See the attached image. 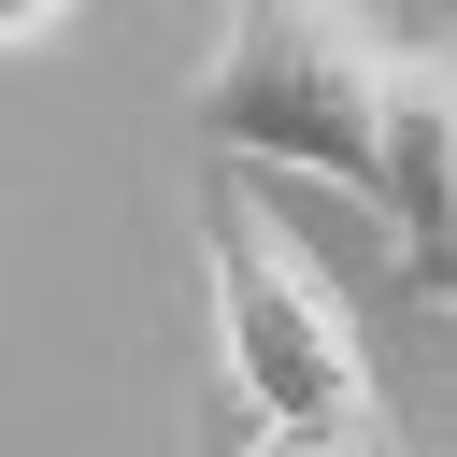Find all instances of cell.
Returning a JSON list of instances; mask_svg holds the SVG:
<instances>
[{"label":"cell","instance_id":"obj_1","mask_svg":"<svg viewBox=\"0 0 457 457\" xmlns=\"http://www.w3.org/2000/svg\"><path fill=\"white\" fill-rule=\"evenodd\" d=\"M386 71L400 43L371 29V0H228L186 114L214 157H257V171H314L343 200H371V157H386Z\"/></svg>","mask_w":457,"mask_h":457},{"label":"cell","instance_id":"obj_4","mask_svg":"<svg viewBox=\"0 0 457 457\" xmlns=\"http://www.w3.org/2000/svg\"><path fill=\"white\" fill-rule=\"evenodd\" d=\"M243 457H371V414H314V428H257Z\"/></svg>","mask_w":457,"mask_h":457},{"label":"cell","instance_id":"obj_3","mask_svg":"<svg viewBox=\"0 0 457 457\" xmlns=\"http://www.w3.org/2000/svg\"><path fill=\"white\" fill-rule=\"evenodd\" d=\"M371 200H386V228H400V271H414L428 300H457V29H443V43H400Z\"/></svg>","mask_w":457,"mask_h":457},{"label":"cell","instance_id":"obj_5","mask_svg":"<svg viewBox=\"0 0 457 457\" xmlns=\"http://www.w3.org/2000/svg\"><path fill=\"white\" fill-rule=\"evenodd\" d=\"M71 29V0H0V57H29V43H57Z\"/></svg>","mask_w":457,"mask_h":457},{"label":"cell","instance_id":"obj_2","mask_svg":"<svg viewBox=\"0 0 457 457\" xmlns=\"http://www.w3.org/2000/svg\"><path fill=\"white\" fill-rule=\"evenodd\" d=\"M214 343L257 428H314V414H371V357L343 286L314 271L300 228H271L257 186H214Z\"/></svg>","mask_w":457,"mask_h":457}]
</instances>
